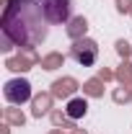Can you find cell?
<instances>
[{"label":"cell","mask_w":132,"mask_h":134,"mask_svg":"<svg viewBox=\"0 0 132 134\" xmlns=\"http://www.w3.org/2000/svg\"><path fill=\"white\" fill-rule=\"evenodd\" d=\"M3 36L18 47H34L47 39V18L39 3L11 0L3 16Z\"/></svg>","instance_id":"obj_1"},{"label":"cell","mask_w":132,"mask_h":134,"mask_svg":"<svg viewBox=\"0 0 132 134\" xmlns=\"http://www.w3.org/2000/svg\"><path fill=\"white\" fill-rule=\"evenodd\" d=\"M47 23H67L73 13V0H39Z\"/></svg>","instance_id":"obj_2"},{"label":"cell","mask_w":132,"mask_h":134,"mask_svg":"<svg viewBox=\"0 0 132 134\" xmlns=\"http://www.w3.org/2000/svg\"><path fill=\"white\" fill-rule=\"evenodd\" d=\"M73 57H75V62H80L83 67H91L96 62V57H99V44L93 41V39H75V44H73Z\"/></svg>","instance_id":"obj_3"},{"label":"cell","mask_w":132,"mask_h":134,"mask_svg":"<svg viewBox=\"0 0 132 134\" xmlns=\"http://www.w3.org/2000/svg\"><path fill=\"white\" fill-rule=\"evenodd\" d=\"M3 96H5L8 103L21 106V103H26L31 98V85H29V80H21V77L18 80H8L5 88H3Z\"/></svg>","instance_id":"obj_4"},{"label":"cell","mask_w":132,"mask_h":134,"mask_svg":"<svg viewBox=\"0 0 132 134\" xmlns=\"http://www.w3.org/2000/svg\"><path fill=\"white\" fill-rule=\"evenodd\" d=\"M85 111H88V103H85L83 98H73L70 103H67V116H70V119L85 116Z\"/></svg>","instance_id":"obj_5"},{"label":"cell","mask_w":132,"mask_h":134,"mask_svg":"<svg viewBox=\"0 0 132 134\" xmlns=\"http://www.w3.org/2000/svg\"><path fill=\"white\" fill-rule=\"evenodd\" d=\"M85 29H88V21H85V18H73L67 34H70L73 39H80V34H85Z\"/></svg>","instance_id":"obj_6"},{"label":"cell","mask_w":132,"mask_h":134,"mask_svg":"<svg viewBox=\"0 0 132 134\" xmlns=\"http://www.w3.org/2000/svg\"><path fill=\"white\" fill-rule=\"evenodd\" d=\"M75 90V80L67 77V80H57L54 83V96H70Z\"/></svg>","instance_id":"obj_7"},{"label":"cell","mask_w":132,"mask_h":134,"mask_svg":"<svg viewBox=\"0 0 132 134\" xmlns=\"http://www.w3.org/2000/svg\"><path fill=\"white\" fill-rule=\"evenodd\" d=\"M47 108H49V96H39V98L34 100V116L47 114Z\"/></svg>","instance_id":"obj_8"},{"label":"cell","mask_w":132,"mask_h":134,"mask_svg":"<svg viewBox=\"0 0 132 134\" xmlns=\"http://www.w3.org/2000/svg\"><path fill=\"white\" fill-rule=\"evenodd\" d=\"M42 65H44V70H57V65H62V57H60V54H52V57H47Z\"/></svg>","instance_id":"obj_9"},{"label":"cell","mask_w":132,"mask_h":134,"mask_svg":"<svg viewBox=\"0 0 132 134\" xmlns=\"http://www.w3.org/2000/svg\"><path fill=\"white\" fill-rule=\"evenodd\" d=\"M116 52L127 59V57H130V44H127V41H116Z\"/></svg>","instance_id":"obj_10"},{"label":"cell","mask_w":132,"mask_h":134,"mask_svg":"<svg viewBox=\"0 0 132 134\" xmlns=\"http://www.w3.org/2000/svg\"><path fill=\"white\" fill-rule=\"evenodd\" d=\"M85 90L91 93V96H99L101 88H99V80H91V83H85Z\"/></svg>","instance_id":"obj_11"},{"label":"cell","mask_w":132,"mask_h":134,"mask_svg":"<svg viewBox=\"0 0 132 134\" xmlns=\"http://www.w3.org/2000/svg\"><path fill=\"white\" fill-rule=\"evenodd\" d=\"M124 67H127V65H124ZM124 67L119 70V80H127V83H132V72H130V70H124Z\"/></svg>","instance_id":"obj_12"},{"label":"cell","mask_w":132,"mask_h":134,"mask_svg":"<svg viewBox=\"0 0 132 134\" xmlns=\"http://www.w3.org/2000/svg\"><path fill=\"white\" fill-rule=\"evenodd\" d=\"M130 3H132V0H119V10H122V13L130 10Z\"/></svg>","instance_id":"obj_13"},{"label":"cell","mask_w":132,"mask_h":134,"mask_svg":"<svg viewBox=\"0 0 132 134\" xmlns=\"http://www.w3.org/2000/svg\"><path fill=\"white\" fill-rule=\"evenodd\" d=\"M21 3H34V0H21Z\"/></svg>","instance_id":"obj_14"},{"label":"cell","mask_w":132,"mask_h":134,"mask_svg":"<svg viewBox=\"0 0 132 134\" xmlns=\"http://www.w3.org/2000/svg\"><path fill=\"white\" fill-rule=\"evenodd\" d=\"M75 134H83V132H75Z\"/></svg>","instance_id":"obj_15"}]
</instances>
